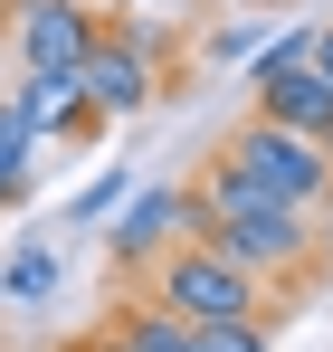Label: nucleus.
<instances>
[{
    "mask_svg": "<svg viewBox=\"0 0 333 352\" xmlns=\"http://www.w3.org/2000/svg\"><path fill=\"white\" fill-rule=\"evenodd\" d=\"M191 190H200V238H210L219 257H238L257 286H267V276L295 286V276L324 267V219H314V210H286V200H267V190H248L228 162H210Z\"/></svg>",
    "mask_w": 333,
    "mask_h": 352,
    "instance_id": "f257e3e1",
    "label": "nucleus"
},
{
    "mask_svg": "<svg viewBox=\"0 0 333 352\" xmlns=\"http://www.w3.org/2000/svg\"><path fill=\"white\" fill-rule=\"evenodd\" d=\"M143 305H162V314H181V324H228V314H277L267 305V286L238 267V257H219L210 238H181V248H162L153 267H143Z\"/></svg>",
    "mask_w": 333,
    "mask_h": 352,
    "instance_id": "f03ea898",
    "label": "nucleus"
},
{
    "mask_svg": "<svg viewBox=\"0 0 333 352\" xmlns=\"http://www.w3.org/2000/svg\"><path fill=\"white\" fill-rule=\"evenodd\" d=\"M219 162L248 181V190L286 200V210H314V219L333 210V153L314 143V133H286V124L248 115V124H228V133H219Z\"/></svg>",
    "mask_w": 333,
    "mask_h": 352,
    "instance_id": "7ed1b4c3",
    "label": "nucleus"
},
{
    "mask_svg": "<svg viewBox=\"0 0 333 352\" xmlns=\"http://www.w3.org/2000/svg\"><path fill=\"white\" fill-rule=\"evenodd\" d=\"M96 10L86 0H10L0 10V48L19 58V76H76L86 48H96Z\"/></svg>",
    "mask_w": 333,
    "mask_h": 352,
    "instance_id": "20e7f679",
    "label": "nucleus"
},
{
    "mask_svg": "<svg viewBox=\"0 0 333 352\" xmlns=\"http://www.w3.org/2000/svg\"><path fill=\"white\" fill-rule=\"evenodd\" d=\"M76 86H86V105L105 124H133L153 96H162V58L133 38V19H105L96 48H86V67H76Z\"/></svg>",
    "mask_w": 333,
    "mask_h": 352,
    "instance_id": "39448f33",
    "label": "nucleus"
},
{
    "mask_svg": "<svg viewBox=\"0 0 333 352\" xmlns=\"http://www.w3.org/2000/svg\"><path fill=\"white\" fill-rule=\"evenodd\" d=\"M181 238H200V190H191V181H153V190H133V200L114 210L105 248H114V267H153Z\"/></svg>",
    "mask_w": 333,
    "mask_h": 352,
    "instance_id": "423d86ee",
    "label": "nucleus"
},
{
    "mask_svg": "<svg viewBox=\"0 0 333 352\" xmlns=\"http://www.w3.org/2000/svg\"><path fill=\"white\" fill-rule=\"evenodd\" d=\"M0 115H19L39 143H96V133H114V124L86 105V86H76V76H19V86L0 96Z\"/></svg>",
    "mask_w": 333,
    "mask_h": 352,
    "instance_id": "0eeeda50",
    "label": "nucleus"
},
{
    "mask_svg": "<svg viewBox=\"0 0 333 352\" xmlns=\"http://www.w3.org/2000/svg\"><path fill=\"white\" fill-rule=\"evenodd\" d=\"M248 115L286 124V133H314L324 143L333 133V86L314 76V58L305 67H248Z\"/></svg>",
    "mask_w": 333,
    "mask_h": 352,
    "instance_id": "6e6552de",
    "label": "nucleus"
},
{
    "mask_svg": "<svg viewBox=\"0 0 333 352\" xmlns=\"http://www.w3.org/2000/svg\"><path fill=\"white\" fill-rule=\"evenodd\" d=\"M57 286H67V257H57V238H19V248L0 257V305H10V314H39Z\"/></svg>",
    "mask_w": 333,
    "mask_h": 352,
    "instance_id": "1a4fd4ad",
    "label": "nucleus"
},
{
    "mask_svg": "<svg viewBox=\"0 0 333 352\" xmlns=\"http://www.w3.org/2000/svg\"><path fill=\"white\" fill-rule=\"evenodd\" d=\"M39 153H48V143H39L29 124H19V115H0V210H19V200H29V181H39Z\"/></svg>",
    "mask_w": 333,
    "mask_h": 352,
    "instance_id": "9d476101",
    "label": "nucleus"
},
{
    "mask_svg": "<svg viewBox=\"0 0 333 352\" xmlns=\"http://www.w3.org/2000/svg\"><path fill=\"white\" fill-rule=\"evenodd\" d=\"M114 333H124L133 352H191V324H181V314H162V305H143V295L114 314Z\"/></svg>",
    "mask_w": 333,
    "mask_h": 352,
    "instance_id": "9b49d317",
    "label": "nucleus"
},
{
    "mask_svg": "<svg viewBox=\"0 0 333 352\" xmlns=\"http://www.w3.org/2000/svg\"><path fill=\"white\" fill-rule=\"evenodd\" d=\"M191 352H277V314H228V324H191Z\"/></svg>",
    "mask_w": 333,
    "mask_h": 352,
    "instance_id": "f8f14e48",
    "label": "nucleus"
},
{
    "mask_svg": "<svg viewBox=\"0 0 333 352\" xmlns=\"http://www.w3.org/2000/svg\"><path fill=\"white\" fill-rule=\"evenodd\" d=\"M124 200H133V181H124V172H96L76 200H67V229H96V219H114Z\"/></svg>",
    "mask_w": 333,
    "mask_h": 352,
    "instance_id": "ddd939ff",
    "label": "nucleus"
},
{
    "mask_svg": "<svg viewBox=\"0 0 333 352\" xmlns=\"http://www.w3.org/2000/svg\"><path fill=\"white\" fill-rule=\"evenodd\" d=\"M67 352H133V343H124L114 324H96V333H76V343H67Z\"/></svg>",
    "mask_w": 333,
    "mask_h": 352,
    "instance_id": "4468645a",
    "label": "nucleus"
},
{
    "mask_svg": "<svg viewBox=\"0 0 333 352\" xmlns=\"http://www.w3.org/2000/svg\"><path fill=\"white\" fill-rule=\"evenodd\" d=\"M314 76L333 86V19H314Z\"/></svg>",
    "mask_w": 333,
    "mask_h": 352,
    "instance_id": "2eb2a0df",
    "label": "nucleus"
},
{
    "mask_svg": "<svg viewBox=\"0 0 333 352\" xmlns=\"http://www.w3.org/2000/svg\"><path fill=\"white\" fill-rule=\"evenodd\" d=\"M0 314H10V305H0Z\"/></svg>",
    "mask_w": 333,
    "mask_h": 352,
    "instance_id": "dca6fc26",
    "label": "nucleus"
}]
</instances>
